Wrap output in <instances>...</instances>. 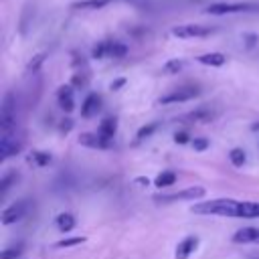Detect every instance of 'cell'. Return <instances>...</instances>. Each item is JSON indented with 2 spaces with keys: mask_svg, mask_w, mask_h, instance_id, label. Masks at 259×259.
<instances>
[{
  "mask_svg": "<svg viewBox=\"0 0 259 259\" xmlns=\"http://www.w3.org/2000/svg\"><path fill=\"white\" fill-rule=\"evenodd\" d=\"M239 202L241 200H235V198H212V200H204V202H194L190 206V212L239 219Z\"/></svg>",
  "mask_w": 259,
  "mask_h": 259,
  "instance_id": "6da1fadb",
  "label": "cell"
},
{
  "mask_svg": "<svg viewBox=\"0 0 259 259\" xmlns=\"http://www.w3.org/2000/svg\"><path fill=\"white\" fill-rule=\"evenodd\" d=\"M206 14L223 16V14H247V12H259L257 2H217L204 8Z\"/></svg>",
  "mask_w": 259,
  "mask_h": 259,
  "instance_id": "7a4b0ae2",
  "label": "cell"
},
{
  "mask_svg": "<svg viewBox=\"0 0 259 259\" xmlns=\"http://www.w3.org/2000/svg\"><path fill=\"white\" fill-rule=\"evenodd\" d=\"M0 132L2 134H14L16 132V99L14 93L8 91L2 99L0 109Z\"/></svg>",
  "mask_w": 259,
  "mask_h": 259,
  "instance_id": "3957f363",
  "label": "cell"
},
{
  "mask_svg": "<svg viewBox=\"0 0 259 259\" xmlns=\"http://www.w3.org/2000/svg\"><path fill=\"white\" fill-rule=\"evenodd\" d=\"M127 55V47L119 40H111V38H105V40H99L93 51H91V57L93 59H123Z\"/></svg>",
  "mask_w": 259,
  "mask_h": 259,
  "instance_id": "277c9868",
  "label": "cell"
},
{
  "mask_svg": "<svg viewBox=\"0 0 259 259\" xmlns=\"http://www.w3.org/2000/svg\"><path fill=\"white\" fill-rule=\"evenodd\" d=\"M214 30H217V28H212V26L188 22V24H178V26H174V28L170 30V34L176 36V38L188 40V38H204V36H210Z\"/></svg>",
  "mask_w": 259,
  "mask_h": 259,
  "instance_id": "5b68a950",
  "label": "cell"
},
{
  "mask_svg": "<svg viewBox=\"0 0 259 259\" xmlns=\"http://www.w3.org/2000/svg\"><path fill=\"white\" fill-rule=\"evenodd\" d=\"M200 95V87L198 85H182V87H176L172 89L170 93L162 95L158 99L160 105H170V103H184V101H190L194 97Z\"/></svg>",
  "mask_w": 259,
  "mask_h": 259,
  "instance_id": "8992f818",
  "label": "cell"
},
{
  "mask_svg": "<svg viewBox=\"0 0 259 259\" xmlns=\"http://www.w3.org/2000/svg\"><path fill=\"white\" fill-rule=\"evenodd\" d=\"M206 188L204 186H188L184 190H178L174 194H160L156 196L158 202H174V200H200L204 198Z\"/></svg>",
  "mask_w": 259,
  "mask_h": 259,
  "instance_id": "52a82bcc",
  "label": "cell"
},
{
  "mask_svg": "<svg viewBox=\"0 0 259 259\" xmlns=\"http://www.w3.org/2000/svg\"><path fill=\"white\" fill-rule=\"evenodd\" d=\"M26 210H28V200H16V202H12L10 206H6L4 210H2V225H14V223H18V221H22L24 219V214H26Z\"/></svg>",
  "mask_w": 259,
  "mask_h": 259,
  "instance_id": "ba28073f",
  "label": "cell"
},
{
  "mask_svg": "<svg viewBox=\"0 0 259 259\" xmlns=\"http://www.w3.org/2000/svg\"><path fill=\"white\" fill-rule=\"evenodd\" d=\"M20 150H22V140L16 138V132L14 134H2V138H0V158L2 160L16 156Z\"/></svg>",
  "mask_w": 259,
  "mask_h": 259,
  "instance_id": "9c48e42d",
  "label": "cell"
},
{
  "mask_svg": "<svg viewBox=\"0 0 259 259\" xmlns=\"http://www.w3.org/2000/svg\"><path fill=\"white\" fill-rule=\"evenodd\" d=\"M81 146H85V148H91V150H109V148H113V142H107V140H103L97 132L95 134H91V132H85V134H81L79 136V140H77Z\"/></svg>",
  "mask_w": 259,
  "mask_h": 259,
  "instance_id": "30bf717a",
  "label": "cell"
},
{
  "mask_svg": "<svg viewBox=\"0 0 259 259\" xmlns=\"http://www.w3.org/2000/svg\"><path fill=\"white\" fill-rule=\"evenodd\" d=\"M73 95H75V87H73L71 83L61 85V87L57 89V103H59V107H61L63 111H67V113L75 109V99H73Z\"/></svg>",
  "mask_w": 259,
  "mask_h": 259,
  "instance_id": "8fae6325",
  "label": "cell"
},
{
  "mask_svg": "<svg viewBox=\"0 0 259 259\" xmlns=\"http://www.w3.org/2000/svg\"><path fill=\"white\" fill-rule=\"evenodd\" d=\"M198 243H200V239H198L196 235H188V237H184V239L176 245L174 259H188V257L198 249Z\"/></svg>",
  "mask_w": 259,
  "mask_h": 259,
  "instance_id": "7c38bea8",
  "label": "cell"
},
{
  "mask_svg": "<svg viewBox=\"0 0 259 259\" xmlns=\"http://www.w3.org/2000/svg\"><path fill=\"white\" fill-rule=\"evenodd\" d=\"M99 109H101V95H97V93H89V95L83 99L81 115H83L85 119H89V117H95V115L99 113Z\"/></svg>",
  "mask_w": 259,
  "mask_h": 259,
  "instance_id": "4fadbf2b",
  "label": "cell"
},
{
  "mask_svg": "<svg viewBox=\"0 0 259 259\" xmlns=\"http://www.w3.org/2000/svg\"><path fill=\"white\" fill-rule=\"evenodd\" d=\"M214 117H217V111H212L210 107H198V109H194V111L182 115L180 119H182V121H184V119H190V123H208V121H212Z\"/></svg>",
  "mask_w": 259,
  "mask_h": 259,
  "instance_id": "5bb4252c",
  "label": "cell"
},
{
  "mask_svg": "<svg viewBox=\"0 0 259 259\" xmlns=\"http://www.w3.org/2000/svg\"><path fill=\"white\" fill-rule=\"evenodd\" d=\"M233 243H257L259 245V227H243L233 235Z\"/></svg>",
  "mask_w": 259,
  "mask_h": 259,
  "instance_id": "9a60e30c",
  "label": "cell"
},
{
  "mask_svg": "<svg viewBox=\"0 0 259 259\" xmlns=\"http://www.w3.org/2000/svg\"><path fill=\"white\" fill-rule=\"evenodd\" d=\"M115 132H117V117H105V119H101L99 125H97V134H99L103 140H107V142H113Z\"/></svg>",
  "mask_w": 259,
  "mask_h": 259,
  "instance_id": "2e32d148",
  "label": "cell"
},
{
  "mask_svg": "<svg viewBox=\"0 0 259 259\" xmlns=\"http://www.w3.org/2000/svg\"><path fill=\"white\" fill-rule=\"evenodd\" d=\"M196 61H198L200 65H206V67H223V65L227 63V57H225L223 53L212 51V53L198 55V57H196Z\"/></svg>",
  "mask_w": 259,
  "mask_h": 259,
  "instance_id": "e0dca14e",
  "label": "cell"
},
{
  "mask_svg": "<svg viewBox=\"0 0 259 259\" xmlns=\"http://www.w3.org/2000/svg\"><path fill=\"white\" fill-rule=\"evenodd\" d=\"M239 219H259V202L241 200L239 202Z\"/></svg>",
  "mask_w": 259,
  "mask_h": 259,
  "instance_id": "ac0fdd59",
  "label": "cell"
},
{
  "mask_svg": "<svg viewBox=\"0 0 259 259\" xmlns=\"http://www.w3.org/2000/svg\"><path fill=\"white\" fill-rule=\"evenodd\" d=\"M111 2L113 0H79V2H73L71 8H75V10H99Z\"/></svg>",
  "mask_w": 259,
  "mask_h": 259,
  "instance_id": "d6986e66",
  "label": "cell"
},
{
  "mask_svg": "<svg viewBox=\"0 0 259 259\" xmlns=\"http://www.w3.org/2000/svg\"><path fill=\"white\" fill-rule=\"evenodd\" d=\"M55 223H57V229H59L61 233H71V231L75 229V225H77V221H75V217H73L71 212H61V214L55 219Z\"/></svg>",
  "mask_w": 259,
  "mask_h": 259,
  "instance_id": "ffe728a7",
  "label": "cell"
},
{
  "mask_svg": "<svg viewBox=\"0 0 259 259\" xmlns=\"http://www.w3.org/2000/svg\"><path fill=\"white\" fill-rule=\"evenodd\" d=\"M176 172L174 170H162L156 178H154V186H158V188H168V186H172L174 182H176Z\"/></svg>",
  "mask_w": 259,
  "mask_h": 259,
  "instance_id": "44dd1931",
  "label": "cell"
},
{
  "mask_svg": "<svg viewBox=\"0 0 259 259\" xmlns=\"http://www.w3.org/2000/svg\"><path fill=\"white\" fill-rule=\"evenodd\" d=\"M45 61H47V53L34 55V57L28 61V65H26V73H28V75H36V73L40 71V67H42Z\"/></svg>",
  "mask_w": 259,
  "mask_h": 259,
  "instance_id": "7402d4cb",
  "label": "cell"
},
{
  "mask_svg": "<svg viewBox=\"0 0 259 259\" xmlns=\"http://www.w3.org/2000/svg\"><path fill=\"white\" fill-rule=\"evenodd\" d=\"M184 69V61L182 59H170V61H166L164 65H162V73L164 75H176V73H180Z\"/></svg>",
  "mask_w": 259,
  "mask_h": 259,
  "instance_id": "603a6c76",
  "label": "cell"
},
{
  "mask_svg": "<svg viewBox=\"0 0 259 259\" xmlns=\"http://www.w3.org/2000/svg\"><path fill=\"white\" fill-rule=\"evenodd\" d=\"M229 160H231V164H233L235 168H243V164L247 162V154H245L243 148H233V150L229 152Z\"/></svg>",
  "mask_w": 259,
  "mask_h": 259,
  "instance_id": "cb8c5ba5",
  "label": "cell"
},
{
  "mask_svg": "<svg viewBox=\"0 0 259 259\" xmlns=\"http://www.w3.org/2000/svg\"><path fill=\"white\" fill-rule=\"evenodd\" d=\"M87 83H89V71H75L73 73L71 85L75 89H83V87H87Z\"/></svg>",
  "mask_w": 259,
  "mask_h": 259,
  "instance_id": "d4e9b609",
  "label": "cell"
},
{
  "mask_svg": "<svg viewBox=\"0 0 259 259\" xmlns=\"http://www.w3.org/2000/svg\"><path fill=\"white\" fill-rule=\"evenodd\" d=\"M51 160H53V156L42 150H34L30 156V162H34L36 166H47V164H51Z\"/></svg>",
  "mask_w": 259,
  "mask_h": 259,
  "instance_id": "484cf974",
  "label": "cell"
},
{
  "mask_svg": "<svg viewBox=\"0 0 259 259\" xmlns=\"http://www.w3.org/2000/svg\"><path fill=\"white\" fill-rule=\"evenodd\" d=\"M158 125L160 123H148V125H144V127H140L138 130V134H136V144L138 142H144V140H148L156 130H158Z\"/></svg>",
  "mask_w": 259,
  "mask_h": 259,
  "instance_id": "4316f807",
  "label": "cell"
},
{
  "mask_svg": "<svg viewBox=\"0 0 259 259\" xmlns=\"http://www.w3.org/2000/svg\"><path fill=\"white\" fill-rule=\"evenodd\" d=\"M85 241H87V237H81V235H77V237H65V239L57 241V247L59 249H63V247H75V245H81Z\"/></svg>",
  "mask_w": 259,
  "mask_h": 259,
  "instance_id": "83f0119b",
  "label": "cell"
},
{
  "mask_svg": "<svg viewBox=\"0 0 259 259\" xmlns=\"http://www.w3.org/2000/svg\"><path fill=\"white\" fill-rule=\"evenodd\" d=\"M22 249H24V245H22V243H16V245L4 249L2 255H0V259H16V257L22 253Z\"/></svg>",
  "mask_w": 259,
  "mask_h": 259,
  "instance_id": "f1b7e54d",
  "label": "cell"
},
{
  "mask_svg": "<svg viewBox=\"0 0 259 259\" xmlns=\"http://www.w3.org/2000/svg\"><path fill=\"white\" fill-rule=\"evenodd\" d=\"M14 180H18V174H16V172H8L6 176H2V180H0V190H2V194L10 188V184H12Z\"/></svg>",
  "mask_w": 259,
  "mask_h": 259,
  "instance_id": "f546056e",
  "label": "cell"
},
{
  "mask_svg": "<svg viewBox=\"0 0 259 259\" xmlns=\"http://www.w3.org/2000/svg\"><path fill=\"white\" fill-rule=\"evenodd\" d=\"M257 40H259V36H257L255 32H245V34H243V42H245V49H253V47L257 45Z\"/></svg>",
  "mask_w": 259,
  "mask_h": 259,
  "instance_id": "4dcf8cb0",
  "label": "cell"
},
{
  "mask_svg": "<svg viewBox=\"0 0 259 259\" xmlns=\"http://www.w3.org/2000/svg\"><path fill=\"white\" fill-rule=\"evenodd\" d=\"M192 148L196 150V152H204L206 148H208V140L206 138H192Z\"/></svg>",
  "mask_w": 259,
  "mask_h": 259,
  "instance_id": "1f68e13d",
  "label": "cell"
},
{
  "mask_svg": "<svg viewBox=\"0 0 259 259\" xmlns=\"http://www.w3.org/2000/svg\"><path fill=\"white\" fill-rule=\"evenodd\" d=\"M174 142H176V144H188V142H192V140H190L188 132H176V134H174Z\"/></svg>",
  "mask_w": 259,
  "mask_h": 259,
  "instance_id": "d6a6232c",
  "label": "cell"
},
{
  "mask_svg": "<svg viewBox=\"0 0 259 259\" xmlns=\"http://www.w3.org/2000/svg\"><path fill=\"white\" fill-rule=\"evenodd\" d=\"M123 85H125V79H123V77H119V79H115V81H111V83H109V89H111V91H117V89H119V87H123Z\"/></svg>",
  "mask_w": 259,
  "mask_h": 259,
  "instance_id": "836d02e7",
  "label": "cell"
},
{
  "mask_svg": "<svg viewBox=\"0 0 259 259\" xmlns=\"http://www.w3.org/2000/svg\"><path fill=\"white\" fill-rule=\"evenodd\" d=\"M71 127H73V119H69V117H67V119H63V121H61V125H59V130H61L63 134H67Z\"/></svg>",
  "mask_w": 259,
  "mask_h": 259,
  "instance_id": "e575fe53",
  "label": "cell"
},
{
  "mask_svg": "<svg viewBox=\"0 0 259 259\" xmlns=\"http://www.w3.org/2000/svg\"><path fill=\"white\" fill-rule=\"evenodd\" d=\"M136 184H142V186H148V184H150V180L142 176V178H136Z\"/></svg>",
  "mask_w": 259,
  "mask_h": 259,
  "instance_id": "d590c367",
  "label": "cell"
},
{
  "mask_svg": "<svg viewBox=\"0 0 259 259\" xmlns=\"http://www.w3.org/2000/svg\"><path fill=\"white\" fill-rule=\"evenodd\" d=\"M251 130H253V132H259V121H257V123H251Z\"/></svg>",
  "mask_w": 259,
  "mask_h": 259,
  "instance_id": "8d00e7d4",
  "label": "cell"
}]
</instances>
